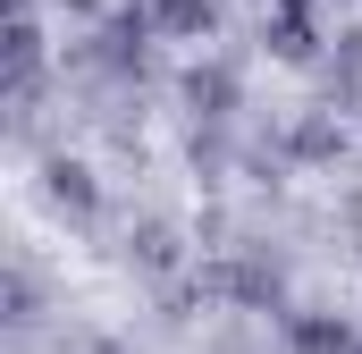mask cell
Wrapping results in <instances>:
<instances>
[{"mask_svg": "<svg viewBox=\"0 0 362 354\" xmlns=\"http://www.w3.org/2000/svg\"><path fill=\"white\" fill-rule=\"evenodd\" d=\"M262 42H270L278 59H312V17L303 8H278V17H262Z\"/></svg>", "mask_w": 362, "mask_h": 354, "instance_id": "10", "label": "cell"}, {"mask_svg": "<svg viewBox=\"0 0 362 354\" xmlns=\"http://www.w3.org/2000/svg\"><path fill=\"white\" fill-rule=\"evenodd\" d=\"M362 338L337 312H286V354H354Z\"/></svg>", "mask_w": 362, "mask_h": 354, "instance_id": "5", "label": "cell"}, {"mask_svg": "<svg viewBox=\"0 0 362 354\" xmlns=\"http://www.w3.org/2000/svg\"><path fill=\"white\" fill-rule=\"evenodd\" d=\"M34 321H42V278H34L25 262H8V329L34 338Z\"/></svg>", "mask_w": 362, "mask_h": 354, "instance_id": "9", "label": "cell"}, {"mask_svg": "<svg viewBox=\"0 0 362 354\" xmlns=\"http://www.w3.org/2000/svg\"><path fill=\"white\" fill-rule=\"evenodd\" d=\"M59 8H93V0H59Z\"/></svg>", "mask_w": 362, "mask_h": 354, "instance_id": "14", "label": "cell"}, {"mask_svg": "<svg viewBox=\"0 0 362 354\" xmlns=\"http://www.w3.org/2000/svg\"><path fill=\"white\" fill-rule=\"evenodd\" d=\"M152 34H160V25H152L144 8H118V17H101V34H93V42H76V68L135 76V85H144V76H152Z\"/></svg>", "mask_w": 362, "mask_h": 354, "instance_id": "2", "label": "cell"}, {"mask_svg": "<svg viewBox=\"0 0 362 354\" xmlns=\"http://www.w3.org/2000/svg\"><path fill=\"white\" fill-rule=\"evenodd\" d=\"M337 152H346L337 118H320V110H312V118H295V127H286V161H337Z\"/></svg>", "mask_w": 362, "mask_h": 354, "instance_id": "8", "label": "cell"}, {"mask_svg": "<svg viewBox=\"0 0 362 354\" xmlns=\"http://www.w3.org/2000/svg\"><path fill=\"white\" fill-rule=\"evenodd\" d=\"M42 202H51V211H68V219H93V211H101V185H93L85 161L51 152V161H42Z\"/></svg>", "mask_w": 362, "mask_h": 354, "instance_id": "4", "label": "cell"}, {"mask_svg": "<svg viewBox=\"0 0 362 354\" xmlns=\"http://www.w3.org/2000/svg\"><path fill=\"white\" fill-rule=\"evenodd\" d=\"M337 59H346V68H362V25H346V34H337Z\"/></svg>", "mask_w": 362, "mask_h": 354, "instance_id": "12", "label": "cell"}, {"mask_svg": "<svg viewBox=\"0 0 362 354\" xmlns=\"http://www.w3.org/2000/svg\"><path fill=\"white\" fill-rule=\"evenodd\" d=\"M85 354H127V346H118V338H85Z\"/></svg>", "mask_w": 362, "mask_h": 354, "instance_id": "13", "label": "cell"}, {"mask_svg": "<svg viewBox=\"0 0 362 354\" xmlns=\"http://www.w3.org/2000/svg\"><path fill=\"white\" fill-rule=\"evenodd\" d=\"M194 287H202V295H228V304H245V312H286V262H278L270 245L211 253V262L194 270Z\"/></svg>", "mask_w": 362, "mask_h": 354, "instance_id": "1", "label": "cell"}, {"mask_svg": "<svg viewBox=\"0 0 362 354\" xmlns=\"http://www.w3.org/2000/svg\"><path fill=\"white\" fill-rule=\"evenodd\" d=\"M354 354H362V346H354Z\"/></svg>", "mask_w": 362, "mask_h": 354, "instance_id": "15", "label": "cell"}, {"mask_svg": "<svg viewBox=\"0 0 362 354\" xmlns=\"http://www.w3.org/2000/svg\"><path fill=\"white\" fill-rule=\"evenodd\" d=\"M160 34H211L219 25V0H135Z\"/></svg>", "mask_w": 362, "mask_h": 354, "instance_id": "7", "label": "cell"}, {"mask_svg": "<svg viewBox=\"0 0 362 354\" xmlns=\"http://www.w3.org/2000/svg\"><path fill=\"white\" fill-rule=\"evenodd\" d=\"M177 93H185V110H194V127H228L236 101H245V85H236L228 59H194V68L177 76Z\"/></svg>", "mask_w": 362, "mask_h": 354, "instance_id": "3", "label": "cell"}, {"mask_svg": "<svg viewBox=\"0 0 362 354\" xmlns=\"http://www.w3.org/2000/svg\"><path fill=\"white\" fill-rule=\"evenodd\" d=\"M127 262H135V270H169V262H177V228L144 211V219L127 228Z\"/></svg>", "mask_w": 362, "mask_h": 354, "instance_id": "6", "label": "cell"}, {"mask_svg": "<svg viewBox=\"0 0 362 354\" xmlns=\"http://www.w3.org/2000/svg\"><path fill=\"white\" fill-rule=\"evenodd\" d=\"M185 161L202 169V185H219V169H228V127H194L185 135Z\"/></svg>", "mask_w": 362, "mask_h": 354, "instance_id": "11", "label": "cell"}]
</instances>
